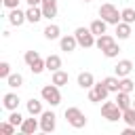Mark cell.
Wrapping results in <instances>:
<instances>
[{"label": "cell", "instance_id": "6da1fadb", "mask_svg": "<svg viewBox=\"0 0 135 135\" xmlns=\"http://www.w3.org/2000/svg\"><path fill=\"white\" fill-rule=\"evenodd\" d=\"M99 17H101L105 23H112V25H118V23L122 21V15H120L118 8H116L114 4H110V2H105V4L99 6Z\"/></svg>", "mask_w": 135, "mask_h": 135}, {"label": "cell", "instance_id": "7a4b0ae2", "mask_svg": "<svg viewBox=\"0 0 135 135\" xmlns=\"http://www.w3.org/2000/svg\"><path fill=\"white\" fill-rule=\"evenodd\" d=\"M40 97H42V101H46L49 105H59L61 103V93H59V86L57 84H46V86H42V91H40Z\"/></svg>", "mask_w": 135, "mask_h": 135}, {"label": "cell", "instance_id": "3957f363", "mask_svg": "<svg viewBox=\"0 0 135 135\" xmlns=\"http://www.w3.org/2000/svg\"><path fill=\"white\" fill-rule=\"evenodd\" d=\"M74 36H76V40H78V46H82V49H91V46H95V34L91 32V27H76V32H74Z\"/></svg>", "mask_w": 135, "mask_h": 135}, {"label": "cell", "instance_id": "277c9868", "mask_svg": "<svg viewBox=\"0 0 135 135\" xmlns=\"http://www.w3.org/2000/svg\"><path fill=\"white\" fill-rule=\"evenodd\" d=\"M101 116L110 122H118V120H122V110L116 105V101H105V103H101Z\"/></svg>", "mask_w": 135, "mask_h": 135}, {"label": "cell", "instance_id": "5b68a950", "mask_svg": "<svg viewBox=\"0 0 135 135\" xmlns=\"http://www.w3.org/2000/svg\"><path fill=\"white\" fill-rule=\"evenodd\" d=\"M65 120H68L70 127H74V129H82V127H86V118H84L82 110H80V108H74V105L65 110Z\"/></svg>", "mask_w": 135, "mask_h": 135}, {"label": "cell", "instance_id": "8992f818", "mask_svg": "<svg viewBox=\"0 0 135 135\" xmlns=\"http://www.w3.org/2000/svg\"><path fill=\"white\" fill-rule=\"evenodd\" d=\"M55 124H57L55 112L46 110V112L40 114V131H42V133H53V131H55Z\"/></svg>", "mask_w": 135, "mask_h": 135}, {"label": "cell", "instance_id": "52a82bcc", "mask_svg": "<svg viewBox=\"0 0 135 135\" xmlns=\"http://www.w3.org/2000/svg\"><path fill=\"white\" fill-rule=\"evenodd\" d=\"M131 70H133V61H131V59H120V61L114 65V72H116V76H118V78L129 76V74H131Z\"/></svg>", "mask_w": 135, "mask_h": 135}, {"label": "cell", "instance_id": "ba28073f", "mask_svg": "<svg viewBox=\"0 0 135 135\" xmlns=\"http://www.w3.org/2000/svg\"><path fill=\"white\" fill-rule=\"evenodd\" d=\"M38 129H40V122H38L34 116H32V118H25V120L21 122V127H19V131H21L23 135H34Z\"/></svg>", "mask_w": 135, "mask_h": 135}, {"label": "cell", "instance_id": "9c48e42d", "mask_svg": "<svg viewBox=\"0 0 135 135\" xmlns=\"http://www.w3.org/2000/svg\"><path fill=\"white\" fill-rule=\"evenodd\" d=\"M25 21H27V17H25L23 11H19V6H17V8H11V13H8V23H11V25H17V27H19V25H23Z\"/></svg>", "mask_w": 135, "mask_h": 135}, {"label": "cell", "instance_id": "30bf717a", "mask_svg": "<svg viewBox=\"0 0 135 135\" xmlns=\"http://www.w3.org/2000/svg\"><path fill=\"white\" fill-rule=\"evenodd\" d=\"M59 46H61V51L72 53V51L78 46V40H76L74 34H72V36H61V38H59Z\"/></svg>", "mask_w": 135, "mask_h": 135}, {"label": "cell", "instance_id": "8fae6325", "mask_svg": "<svg viewBox=\"0 0 135 135\" xmlns=\"http://www.w3.org/2000/svg\"><path fill=\"white\" fill-rule=\"evenodd\" d=\"M19 101H21V99H19V95H17V93H6V95L2 97V105H4L8 112L17 110V108H19Z\"/></svg>", "mask_w": 135, "mask_h": 135}, {"label": "cell", "instance_id": "7c38bea8", "mask_svg": "<svg viewBox=\"0 0 135 135\" xmlns=\"http://www.w3.org/2000/svg\"><path fill=\"white\" fill-rule=\"evenodd\" d=\"M42 15L46 17V19H53V17H57V0H42Z\"/></svg>", "mask_w": 135, "mask_h": 135}, {"label": "cell", "instance_id": "4fadbf2b", "mask_svg": "<svg viewBox=\"0 0 135 135\" xmlns=\"http://www.w3.org/2000/svg\"><path fill=\"white\" fill-rule=\"evenodd\" d=\"M95 84V76L91 72H80L78 74V86L80 89H93Z\"/></svg>", "mask_w": 135, "mask_h": 135}, {"label": "cell", "instance_id": "5bb4252c", "mask_svg": "<svg viewBox=\"0 0 135 135\" xmlns=\"http://www.w3.org/2000/svg\"><path fill=\"white\" fill-rule=\"evenodd\" d=\"M25 108H27V114L30 116H40L44 110H42V101H38L36 97H32V99H27V103H25Z\"/></svg>", "mask_w": 135, "mask_h": 135}, {"label": "cell", "instance_id": "9a60e30c", "mask_svg": "<svg viewBox=\"0 0 135 135\" xmlns=\"http://www.w3.org/2000/svg\"><path fill=\"white\" fill-rule=\"evenodd\" d=\"M25 17H27V21L30 23H38L44 15H42V6H30L27 11H25Z\"/></svg>", "mask_w": 135, "mask_h": 135}, {"label": "cell", "instance_id": "2e32d148", "mask_svg": "<svg viewBox=\"0 0 135 135\" xmlns=\"http://www.w3.org/2000/svg\"><path fill=\"white\" fill-rule=\"evenodd\" d=\"M131 93H124V91H118L116 93V105L124 112V110H129L131 108V97H129Z\"/></svg>", "mask_w": 135, "mask_h": 135}, {"label": "cell", "instance_id": "e0dca14e", "mask_svg": "<svg viewBox=\"0 0 135 135\" xmlns=\"http://www.w3.org/2000/svg\"><path fill=\"white\" fill-rule=\"evenodd\" d=\"M101 82L108 86L110 93H118V91H120V78H118V76H105Z\"/></svg>", "mask_w": 135, "mask_h": 135}, {"label": "cell", "instance_id": "ac0fdd59", "mask_svg": "<svg viewBox=\"0 0 135 135\" xmlns=\"http://www.w3.org/2000/svg\"><path fill=\"white\" fill-rule=\"evenodd\" d=\"M59 36H61V27H59V25L49 23V25L44 27V38H46V40H57Z\"/></svg>", "mask_w": 135, "mask_h": 135}, {"label": "cell", "instance_id": "d6986e66", "mask_svg": "<svg viewBox=\"0 0 135 135\" xmlns=\"http://www.w3.org/2000/svg\"><path fill=\"white\" fill-rule=\"evenodd\" d=\"M116 36H118V40H127V38L131 36V23L120 21V23L116 25Z\"/></svg>", "mask_w": 135, "mask_h": 135}, {"label": "cell", "instance_id": "ffe728a7", "mask_svg": "<svg viewBox=\"0 0 135 135\" xmlns=\"http://www.w3.org/2000/svg\"><path fill=\"white\" fill-rule=\"evenodd\" d=\"M68 80H70L68 72H63V70H57V72H53V78H51V82H53V84H57V86H63V84H68Z\"/></svg>", "mask_w": 135, "mask_h": 135}, {"label": "cell", "instance_id": "44dd1931", "mask_svg": "<svg viewBox=\"0 0 135 135\" xmlns=\"http://www.w3.org/2000/svg\"><path fill=\"white\" fill-rule=\"evenodd\" d=\"M114 42V38L110 36V34H101V36H97V40H95V46L99 49V51H105L110 44Z\"/></svg>", "mask_w": 135, "mask_h": 135}, {"label": "cell", "instance_id": "7402d4cb", "mask_svg": "<svg viewBox=\"0 0 135 135\" xmlns=\"http://www.w3.org/2000/svg\"><path fill=\"white\" fill-rule=\"evenodd\" d=\"M46 70H49V72L61 70V57H59V55H49V57H46Z\"/></svg>", "mask_w": 135, "mask_h": 135}, {"label": "cell", "instance_id": "603a6c76", "mask_svg": "<svg viewBox=\"0 0 135 135\" xmlns=\"http://www.w3.org/2000/svg\"><path fill=\"white\" fill-rule=\"evenodd\" d=\"M89 27H91V32H93L95 36H101V34H105V27H108V23H105L103 19H95V21H93Z\"/></svg>", "mask_w": 135, "mask_h": 135}, {"label": "cell", "instance_id": "cb8c5ba5", "mask_svg": "<svg viewBox=\"0 0 135 135\" xmlns=\"http://www.w3.org/2000/svg\"><path fill=\"white\" fill-rule=\"evenodd\" d=\"M6 84L11 86V89H19V86H23V76L17 72V74H11L8 78H6Z\"/></svg>", "mask_w": 135, "mask_h": 135}, {"label": "cell", "instance_id": "d4e9b609", "mask_svg": "<svg viewBox=\"0 0 135 135\" xmlns=\"http://www.w3.org/2000/svg\"><path fill=\"white\" fill-rule=\"evenodd\" d=\"M93 91H95V95L99 97V101H103V99L110 95V91H108V86H105L103 82H95V84H93Z\"/></svg>", "mask_w": 135, "mask_h": 135}, {"label": "cell", "instance_id": "484cf974", "mask_svg": "<svg viewBox=\"0 0 135 135\" xmlns=\"http://www.w3.org/2000/svg\"><path fill=\"white\" fill-rule=\"evenodd\" d=\"M30 70H32V74H42L44 70H46V59H38V61H34L32 65H30Z\"/></svg>", "mask_w": 135, "mask_h": 135}, {"label": "cell", "instance_id": "4316f807", "mask_svg": "<svg viewBox=\"0 0 135 135\" xmlns=\"http://www.w3.org/2000/svg\"><path fill=\"white\" fill-rule=\"evenodd\" d=\"M122 120H124L129 127H135V108H133V105L122 112Z\"/></svg>", "mask_w": 135, "mask_h": 135}, {"label": "cell", "instance_id": "83f0119b", "mask_svg": "<svg viewBox=\"0 0 135 135\" xmlns=\"http://www.w3.org/2000/svg\"><path fill=\"white\" fill-rule=\"evenodd\" d=\"M101 53H103L108 59H114V57H118V53H120V46H118L116 42H112V44H110L105 51H101Z\"/></svg>", "mask_w": 135, "mask_h": 135}, {"label": "cell", "instance_id": "f1b7e54d", "mask_svg": "<svg viewBox=\"0 0 135 135\" xmlns=\"http://www.w3.org/2000/svg\"><path fill=\"white\" fill-rule=\"evenodd\" d=\"M135 89V82L129 78V76H124V78H120V91H124V93H131Z\"/></svg>", "mask_w": 135, "mask_h": 135}, {"label": "cell", "instance_id": "f546056e", "mask_svg": "<svg viewBox=\"0 0 135 135\" xmlns=\"http://www.w3.org/2000/svg\"><path fill=\"white\" fill-rule=\"evenodd\" d=\"M120 15H122V21H127V23H135V8H122Z\"/></svg>", "mask_w": 135, "mask_h": 135}, {"label": "cell", "instance_id": "4dcf8cb0", "mask_svg": "<svg viewBox=\"0 0 135 135\" xmlns=\"http://www.w3.org/2000/svg\"><path fill=\"white\" fill-rule=\"evenodd\" d=\"M15 129H17V127H15L11 120H6V122H2V124H0V133H2V135H13V133H15Z\"/></svg>", "mask_w": 135, "mask_h": 135}, {"label": "cell", "instance_id": "1f68e13d", "mask_svg": "<svg viewBox=\"0 0 135 135\" xmlns=\"http://www.w3.org/2000/svg\"><path fill=\"white\" fill-rule=\"evenodd\" d=\"M23 59H25V63H27V65H32L34 61H38V59H40V55H38V51H25Z\"/></svg>", "mask_w": 135, "mask_h": 135}, {"label": "cell", "instance_id": "d6a6232c", "mask_svg": "<svg viewBox=\"0 0 135 135\" xmlns=\"http://www.w3.org/2000/svg\"><path fill=\"white\" fill-rule=\"evenodd\" d=\"M8 120H11V122H13L15 127H21V122H23L25 118H23V116H21V114H19L17 110H13V112H11V116H8Z\"/></svg>", "mask_w": 135, "mask_h": 135}, {"label": "cell", "instance_id": "836d02e7", "mask_svg": "<svg viewBox=\"0 0 135 135\" xmlns=\"http://www.w3.org/2000/svg\"><path fill=\"white\" fill-rule=\"evenodd\" d=\"M8 76H11V63H8V61H2V63H0V78L6 80Z\"/></svg>", "mask_w": 135, "mask_h": 135}, {"label": "cell", "instance_id": "e575fe53", "mask_svg": "<svg viewBox=\"0 0 135 135\" xmlns=\"http://www.w3.org/2000/svg\"><path fill=\"white\" fill-rule=\"evenodd\" d=\"M2 2L6 8H17V4H19V0H2Z\"/></svg>", "mask_w": 135, "mask_h": 135}, {"label": "cell", "instance_id": "d590c367", "mask_svg": "<svg viewBox=\"0 0 135 135\" xmlns=\"http://www.w3.org/2000/svg\"><path fill=\"white\" fill-rule=\"evenodd\" d=\"M89 101H93V103H97V101H99V97L95 95V91H93V89L89 91Z\"/></svg>", "mask_w": 135, "mask_h": 135}, {"label": "cell", "instance_id": "8d00e7d4", "mask_svg": "<svg viewBox=\"0 0 135 135\" xmlns=\"http://www.w3.org/2000/svg\"><path fill=\"white\" fill-rule=\"evenodd\" d=\"M122 135H135V127H129L127 124V129L122 131Z\"/></svg>", "mask_w": 135, "mask_h": 135}, {"label": "cell", "instance_id": "74e56055", "mask_svg": "<svg viewBox=\"0 0 135 135\" xmlns=\"http://www.w3.org/2000/svg\"><path fill=\"white\" fill-rule=\"evenodd\" d=\"M25 2H27L30 6H40V4H42V0H25Z\"/></svg>", "mask_w": 135, "mask_h": 135}, {"label": "cell", "instance_id": "f35d334b", "mask_svg": "<svg viewBox=\"0 0 135 135\" xmlns=\"http://www.w3.org/2000/svg\"><path fill=\"white\" fill-rule=\"evenodd\" d=\"M82 2H91V0H82Z\"/></svg>", "mask_w": 135, "mask_h": 135}, {"label": "cell", "instance_id": "ab89813d", "mask_svg": "<svg viewBox=\"0 0 135 135\" xmlns=\"http://www.w3.org/2000/svg\"><path fill=\"white\" fill-rule=\"evenodd\" d=\"M133 108H135V101H133Z\"/></svg>", "mask_w": 135, "mask_h": 135}]
</instances>
